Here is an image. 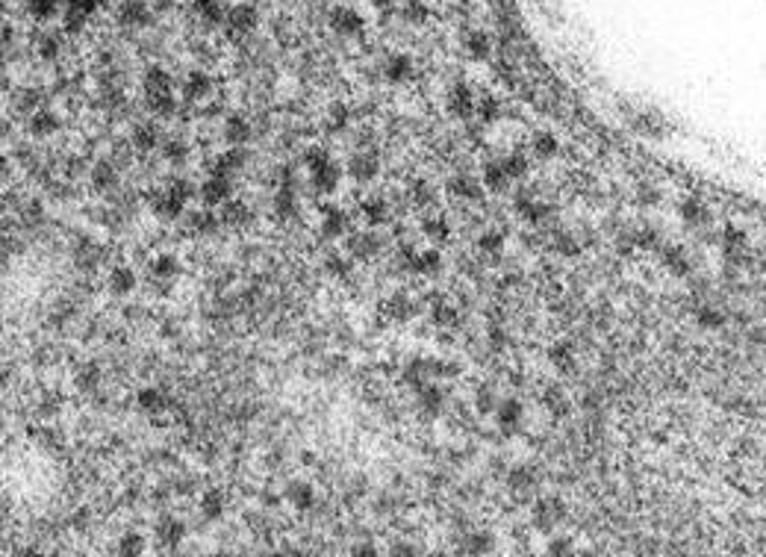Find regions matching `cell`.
Here are the masks:
<instances>
[{
	"instance_id": "d6a6232c",
	"label": "cell",
	"mask_w": 766,
	"mask_h": 557,
	"mask_svg": "<svg viewBox=\"0 0 766 557\" xmlns=\"http://www.w3.org/2000/svg\"><path fill=\"white\" fill-rule=\"evenodd\" d=\"M39 53H41V59H57L59 53H62V36H59V32L41 39L39 41Z\"/></svg>"
},
{
	"instance_id": "cb8c5ba5",
	"label": "cell",
	"mask_w": 766,
	"mask_h": 557,
	"mask_svg": "<svg viewBox=\"0 0 766 557\" xmlns=\"http://www.w3.org/2000/svg\"><path fill=\"white\" fill-rule=\"evenodd\" d=\"M195 12H198L204 21H210V24H222L224 21L222 0H195Z\"/></svg>"
},
{
	"instance_id": "83f0119b",
	"label": "cell",
	"mask_w": 766,
	"mask_h": 557,
	"mask_svg": "<svg viewBox=\"0 0 766 557\" xmlns=\"http://www.w3.org/2000/svg\"><path fill=\"white\" fill-rule=\"evenodd\" d=\"M59 9V0H27V12L36 18V21H48L57 15Z\"/></svg>"
},
{
	"instance_id": "f1b7e54d",
	"label": "cell",
	"mask_w": 766,
	"mask_h": 557,
	"mask_svg": "<svg viewBox=\"0 0 766 557\" xmlns=\"http://www.w3.org/2000/svg\"><path fill=\"white\" fill-rule=\"evenodd\" d=\"M348 118H351L348 106L336 101L331 109H327V130H331V133H339V130H345V127H348Z\"/></svg>"
},
{
	"instance_id": "ffe728a7",
	"label": "cell",
	"mask_w": 766,
	"mask_h": 557,
	"mask_svg": "<svg viewBox=\"0 0 766 557\" xmlns=\"http://www.w3.org/2000/svg\"><path fill=\"white\" fill-rule=\"evenodd\" d=\"M345 231H348V218H345V213H342V210H327L324 218H322V233H324L327 239H339Z\"/></svg>"
},
{
	"instance_id": "4dcf8cb0",
	"label": "cell",
	"mask_w": 766,
	"mask_h": 557,
	"mask_svg": "<svg viewBox=\"0 0 766 557\" xmlns=\"http://www.w3.org/2000/svg\"><path fill=\"white\" fill-rule=\"evenodd\" d=\"M180 271V263L174 257H157L150 263V275L153 277H174Z\"/></svg>"
},
{
	"instance_id": "681fc988",
	"label": "cell",
	"mask_w": 766,
	"mask_h": 557,
	"mask_svg": "<svg viewBox=\"0 0 766 557\" xmlns=\"http://www.w3.org/2000/svg\"><path fill=\"white\" fill-rule=\"evenodd\" d=\"M472 53H478V57H480V53H487V39H480V36L472 39Z\"/></svg>"
},
{
	"instance_id": "9c48e42d",
	"label": "cell",
	"mask_w": 766,
	"mask_h": 557,
	"mask_svg": "<svg viewBox=\"0 0 766 557\" xmlns=\"http://www.w3.org/2000/svg\"><path fill=\"white\" fill-rule=\"evenodd\" d=\"M92 186H95V189H101V192H112L115 186H118V168H115L109 159L95 162V168H92Z\"/></svg>"
},
{
	"instance_id": "bcb514c9",
	"label": "cell",
	"mask_w": 766,
	"mask_h": 557,
	"mask_svg": "<svg viewBox=\"0 0 766 557\" xmlns=\"http://www.w3.org/2000/svg\"><path fill=\"white\" fill-rule=\"evenodd\" d=\"M554 148H557V141L551 136H540V139H536V154H540V157H551Z\"/></svg>"
},
{
	"instance_id": "7bdbcfd3",
	"label": "cell",
	"mask_w": 766,
	"mask_h": 557,
	"mask_svg": "<svg viewBox=\"0 0 766 557\" xmlns=\"http://www.w3.org/2000/svg\"><path fill=\"white\" fill-rule=\"evenodd\" d=\"M86 24V15L74 12V9H65V32H71V36H77V32L83 30Z\"/></svg>"
},
{
	"instance_id": "f907efd6",
	"label": "cell",
	"mask_w": 766,
	"mask_h": 557,
	"mask_svg": "<svg viewBox=\"0 0 766 557\" xmlns=\"http://www.w3.org/2000/svg\"><path fill=\"white\" fill-rule=\"evenodd\" d=\"M371 3H375V6H377V9H386V6H389V3H392V0H371Z\"/></svg>"
},
{
	"instance_id": "4fadbf2b",
	"label": "cell",
	"mask_w": 766,
	"mask_h": 557,
	"mask_svg": "<svg viewBox=\"0 0 766 557\" xmlns=\"http://www.w3.org/2000/svg\"><path fill=\"white\" fill-rule=\"evenodd\" d=\"M210 92H213V80L206 77L204 71H192L183 86V95L189 97V101H204V97H210Z\"/></svg>"
},
{
	"instance_id": "74e56055",
	"label": "cell",
	"mask_w": 766,
	"mask_h": 557,
	"mask_svg": "<svg viewBox=\"0 0 766 557\" xmlns=\"http://www.w3.org/2000/svg\"><path fill=\"white\" fill-rule=\"evenodd\" d=\"M422 407L428 410V413H436L442 407V389H436V387H428L422 392Z\"/></svg>"
},
{
	"instance_id": "f6af8a7d",
	"label": "cell",
	"mask_w": 766,
	"mask_h": 557,
	"mask_svg": "<svg viewBox=\"0 0 766 557\" xmlns=\"http://www.w3.org/2000/svg\"><path fill=\"white\" fill-rule=\"evenodd\" d=\"M168 192H174L180 201H189L192 195H195V186H192L189 180H174V183L168 186Z\"/></svg>"
},
{
	"instance_id": "d6986e66",
	"label": "cell",
	"mask_w": 766,
	"mask_h": 557,
	"mask_svg": "<svg viewBox=\"0 0 766 557\" xmlns=\"http://www.w3.org/2000/svg\"><path fill=\"white\" fill-rule=\"evenodd\" d=\"M222 222L230 227H242L251 222V206L242 201H224V213H222Z\"/></svg>"
},
{
	"instance_id": "ac0fdd59",
	"label": "cell",
	"mask_w": 766,
	"mask_h": 557,
	"mask_svg": "<svg viewBox=\"0 0 766 557\" xmlns=\"http://www.w3.org/2000/svg\"><path fill=\"white\" fill-rule=\"evenodd\" d=\"M145 95L148 97L171 95V77L162 68H148L145 71Z\"/></svg>"
},
{
	"instance_id": "b9f144b4",
	"label": "cell",
	"mask_w": 766,
	"mask_h": 557,
	"mask_svg": "<svg viewBox=\"0 0 766 557\" xmlns=\"http://www.w3.org/2000/svg\"><path fill=\"white\" fill-rule=\"evenodd\" d=\"M97 6H101V0H65V9H74V12H80L86 18H89Z\"/></svg>"
},
{
	"instance_id": "4316f807",
	"label": "cell",
	"mask_w": 766,
	"mask_h": 557,
	"mask_svg": "<svg viewBox=\"0 0 766 557\" xmlns=\"http://www.w3.org/2000/svg\"><path fill=\"white\" fill-rule=\"evenodd\" d=\"M189 227L195 233H213L218 227V215L210 213V210H198V213L189 215Z\"/></svg>"
},
{
	"instance_id": "3957f363",
	"label": "cell",
	"mask_w": 766,
	"mask_h": 557,
	"mask_svg": "<svg viewBox=\"0 0 766 557\" xmlns=\"http://www.w3.org/2000/svg\"><path fill=\"white\" fill-rule=\"evenodd\" d=\"M331 27H333V32H339V36H357V32L363 30V18H360L354 9L339 6L331 12Z\"/></svg>"
},
{
	"instance_id": "7a4b0ae2",
	"label": "cell",
	"mask_w": 766,
	"mask_h": 557,
	"mask_svg": "<svg viewBox=\"0 0 766 557\" xmlns=\"http://www.w3.org/2000/svg\"><path fill=\"white\" fill-rule=\"evenodd\" d=\"M118 21H121L124 27H148L150 9H148V3H141V0H124V3L118 6Z\"/></svg>"
},
{
	"instance_id": "836d02e7",
	"label": "cell",
	"mask_w": 766,
	"mask_h": 557,
	"mask_svg": "<svg viewBox=\"0 0 766 557\" xmlns=\"http://www.w3.org/2000/svg\"><path fill=\"white\" fill-rule=\"evenodd\" d=\"M141 551H145V540H141L139 534H124V537L118 540V554H124V557L133 554V557H136V554H141Z\"/></svg>"
},
{
	"instance_id": "c3c4849f",
	"label": "cell",
	"mask_w": 766,
	"mask_h": 557,
	"mask_svg": "<svg viewBox=\"0 0 766 557\" xmlns=\"http://www.w3.org/2000/svg\"><path fill=\"white\" fill-rule=\"evenodd\" d=\"M504 171H507V174H522V171H524V159H522V157H510V159L504 162Z\"/></svg>"
},
{
	"instance_id": "f35d334b",
	"label": "cell",
	"mask_w": 766,
	"mask_h": 557,
	"mask_svg": "<svg viewBox=\"0 0 766 557\" xmlns=\"http://www.w3.org/2000/svg\"><path fill=\"white\" fill-rule=\"evenodd\" d=\"M39 101H41V97H39V92H32V89H24V92L18 95L15 106L21 109V113H30V115H32V113H36V106H39Z\"/></svg>"
},
{
	"instance_id": "277c9868",
	"label": "cell",
	"mask_w": 766,
	"mask_h": 557,
	"mask_svg": "<svg viewBox=\"0 0 766 557\" xmlns=\"http://www.w3.org/2000/svg\"><path fill=\"white\" fill-rule=\"evenodd\" d=\"M248 166V150L242 148V145H233L230 150H224L222 157L215 159V174H222V177H230V174H236V171H242Z\"/></svg>"
},
{
	"instance_id": "60d3db41",
	"label": "cell",
	"mask_w": 766,
	"mask_h": 557,
	"mask_svg": "<svg viewBox=\"0 0 766 557\" xmlns=\"http://www.w3.org/2000/svg\"><path fill=\"white\" fill-rule=\"evenodd\" d=\"M484 177H487V186H489V189H501V186H507V177H510V174H507L504 168H498V166H489Z\"/></svg>"
},
{
	"instance_id": "2e32d148",
	"label": "cell",
	"mask_w": 766,
	"mask_h": 557,
	"mask_svg": "<svg viewBox=\"0 0 766 557\" xmlns=\"http://www.w3.org/2000/svg\"><path fill=\"white\" fill-rule=\"evenodd\" d=\"M377 248H380V242L375 233H357L354 239H348V251H351L357 260H371L377 254Z\"/></svg>"
},
{
	"instance_id": "7dc6e473",
	"label": "cell",
	"mask_w": 766,
	"mask_h": 557,
	"mask_svg": "<svg viewBox=\"0 0 766 557\" xmlns=\"http://www.w3.org/2000/svg\"><path fill=\"white\" fill-rule=\"evenodd\" d=\"M516 419H519V404H516V401H507L504 407H501V422H504V424H513Z\"/></svg>"
},
{
	"instance_id": "5b68a950",
	"label": "cell",
	"mask_w": 766,
	"mask_h": 557,
	"mask_svg": "<svg viewBox=\"0 0 766 557\" xmlns=\"http://www.w3.org/2000/svg\"><path fill=\"white\" fill-rule=\"evenodd\" d=\"M201 198H204V204H206V206H215V204L230 201V177H222V174H213V177L201 186Z\"/></svg>"
},
{
	"instance_id": "8992f818",
	"label": "cell",
	"mask_w": 766,
	"mask_h": 557,
	"mask_svg": "<svg viewBox=\"0 0 766 557\" xmlns=\"http://www.w3.org/2000/svg\"><path fill=\"white\" fill-rule=\"evenodd\" d=\"M257 21H259V15H257V9L251 6V3H239V6H233L227 12V27L236 30V32H251V30L257 27Z\"/></svg>"
},
{
	"instance_id": "7c38bea8",
	"label": "cell",
	"mask_w": 766,
	"mask_h": 557,
	"mask_svg": "<svg viewBox=\"0 0 766 557\" xmlns=\"http://www.w3.org/2000/svg\"><path fill=\"white\" fill-rule=\"evenodd\" d=\"M27 130L36 139H48V136H53L59 130V118L53 115V113H32L30 121H27Z\"/></svg>"
},
{
	"instance_id": "f546056e",
	"label": "cell",
	"mask_w": 766,
	"mask_h": 557,
	"mask_svg": "<svg viewBox=\"0 0 766 557\" xmlns=\"http://www.w3.org/2000/svg\"><path fill=\"white\" fill-rule=\"evenodd\" d=\"M448 106H451V113L460 115V118L472 115V97H469L466 89H454L451 97H448Z\"/></svg>"
},
{
	"instance_id": "52a82bcc",
	"label": "cell",
	"mask_w": 766,
	"mask_h": 557,
	"mask_svg": "<svg viewBox=\"0 0 766 557\" xmlns=\"http://www.w3.org/2000/svg\"><path fill=\"white\" fill-rule=\"evenodd\" d=\"M222 136L227 145H245V141L251 139V121L242 115H230L224 127H222Z\"/></svg>"
},
{
	"instance_id": "44dd1931",
	"label": "cell",
	"mask_w": 766,
	"mask_h": 557,
	"mask_svg": "<svg viewBox=\"0 0 766 557\" xmlns=\"http://www.w3.org/2000/svg\"><path fill=\"white\" fill-rule=\"evenodd\" d=\"M363 218L369 224H383L389 222V204L383 198H369L363 201Z\"/></svg>"
},
{
	"instance_id": "9a60e30c",
	"label": "cell",
	"mask_w": 766,
	"mask_h": 557,
	"mask_svg": "<svg viewBox=\"0 0 766 557\" xmlns=\"http://www.w3.org/2000/svg\"><path fill=\"white\" fill-rule=\"evenodd\" d=\"M339 177H342V171H339L333 162H327L324 168H319V171H313V189L315 192H322V195H331L336 186H339Z\"/></svg>"
},
{
	"instance_id": "e575fe53",
	"label": "cell",
	"mask_w": 766,
	"mask_h": 557,
	"mask_svg": "<svg viewBox=\"0 0 766 557\" xmlns=\"http://www.w3.org/2000/svg\"><path fill=\"white\" fill-rule=\"evenodd\" d=\"M440 263H442L440 254H433V251H431V254L415 257V260H413V268L422 271V275H436V271H440Z\"/></svg>"
},
{
	"instance_id": "ba28073f",
	"label": "cell",
	"mask_w": 766,
	"mask_h": 557,
	"mask_svg": "<svg viewBox=\"0 0 766 557\" xmlns=\"http://www.w3.org/2000/svg\"><path fill=\"white\" fill-rule=\"evenodd\" d=\"M383 74H386L389 83H401L407 80L413 74V59L407 57V53H392V57L383 62Z\"/></svg>"
},
{
	"instance_id": "5bb4252c",
	"label": "cell",
	"mask_w": 766,
	"mask_h": 557,
	"mask_svg": "<svg viewBox=\"0 0 766 557\" xmlns=\"http://www.w3.org/2000/svg\"><path fill=\"white\" fill-rule=\"evenodd\" d=\"M286 501L295 505L298 510H310L315 505V493H313L310 484H304V480H292V484L286 487Z\"/></svg>"
},
{
	"instance_id": "ab89813d",
	"label": "cell",
	"mask_w": 766,
	"mask_h": 557,
	"mask_svg": "<svg viewBox=\"0 0 766 557\" xmlns=\"http://www.w3.org/2000/svg\"><path fill=\"white\" fill-rule=\"evenodd\" d=\"M327 271L336 275V277H348L351 275V260L348 257H331L327 260Z\"/></svg>"
},
{
	"instance_id": "d590c367",
	"label": "cell",
	"mask_w": 766,
	"mask_h": 557,
	"mask_svg": "<svg viewBox=\"0 0 766 557\" xmlns=\"http://www.w3.org/2000/svg\"><path fill=\"white\" fill-rule=\"evenodd\" d=\"M97 380H101V371H97V366H83L80 371H77V387H80V389H95Z\"/></svg>"
},
{
	"instance_id": "30bf717a",
	"label": "cell",
	"mask_w": 766,
	"mask_h": 557,
	"mask_svg": "<svg viewBox=\"0 0 766 557\" xmlns=\"http://www.w3.org/2000/svg\"><path fill=\"white\" fill-rule=\"evenodd\" d=\"M348 174L357 180V183H369L377 177V159L371 154H357L351 162H348Z\"/></svg>"
},
{
	"instance_id": "ee69618b",
	"label": "cell",
	"mask_w": 766,
	"mask_h": 557,
	"mask_svg": "<svg viewBox=\"0 0 766 557\" xmlns=\"http://www.w3.org/2000/svg\"><path fill=\"white\" fill-rule=\"evenodd\" d=\"M424 233H428L431 239H445L448 236V224L442 222V218H428V222H424Z\"/></svg>"
},
{
	"instance_id": "7402d4cb",
	"label": "cell",
	"mask_w": 766,
	"mask_h": 557,
	"mask_svg": "<svg viewBox=\"0 0 766 557\" xmlns=\"http://www.w3.org/2000/svg\"><path fill=\"white\" fill-rule=\"evenodd\" d=\"M183 534H186V528H183V522H177V519H162L159 525H157V537L166 545H180Z\"/></svg>"
},
{
	"instance_id": "8d00e7d4",
	"label": "cell",
	"mask_w": 766,
	"mask_h": 557,
	"mask_svg": "<svg viewBox=\"0 0 766 557\" xmlns=\"http://www.w3.org/2000/svg\"><path fill=\"white\" fill-rule=\"evenodd\" d=\"M304 162H306V168H310V171H319V168H324L327 162H331V157H327L322 148H310L304 154Z\"/></svg>"
},
{
	"instance_id": "1f68e13d",
	"label": "cell",
	"mask_w": 766,
	"mask_h": 557,
	"mask_svg": "<svg viewBox=\"0 0 766 557\" xmlns=\"http://www.w3.org/2000/svg\"><path fill=\"white\" fill-rule=\"evenodd\" d=\"M162 154H166L168 162H174V166H180V162H186V157H189V145L180 139H171L162 145Z\"/></svg>"
},
{
	"instance_id": "484cf974",
	"label": "cell",
	"mask_w": 766,
	"mask_h": 557,
	"mask_svg": "<svg viewBox=\"0 0 766 557\" xmlns=\"http://www.w3.org/2000/svg\"><path fill=\"white\" fill-rule=\"evenodd\" d=\"M295 210H298V201H295L292 186L286 183V186H283V189L275 195V213H277L280 218H289V215H295Z\"/></svg>"
},
{
	"instance_id": "d4e9b609",
	"label": "cell",
	"mask_w": 766,
	"mask_h": 557,
	"mask_svg": "<svg viewBox=\"0 0 766 557\" xmlns=\"http://www.w3.org/2000/svg\"><path fill=\"white\" fill-rule=\"evenodd\" d=\"M201 513L206 519H222L224 516V496L218 489H210L204 498H201Z\"/></svg>"
},
{
	"instance_id": "8fae6325",
	"label": "cell",
	"mask_w": 766,
	"mask_h": 557,
	"mask_svg": "<svg viewBox=\"0 0 766 557\" xmlns=\"http://www.w3.org/2000/svg\"><path fill=\"white\" fill-rule=\"evenodd\" d=\"M109 292L115 295H130L136 289V271L130 266H115L112 271H109Z\"/></svg>"
},
{
	"instance_id": "e0dca14e",
	"label": "cell",
	"mask_w": 766,
	"mask_h": 557,
	"mask_svg": "<svg viewBox=\"0 0 766 557\" xmlns=\"http://www.w3.org/2000/svg\"><path fill=\"white\" fill-rule=\"evenodd\" d=\"M133 145L139 150H153L159 145V127L153 121H141L133 127Z\"/></svg>"
},
{
	"instance_id": "603a6c76",
	"label": "cell",
	"mask_w": 766,
	"mask_h": 557,
	"mask_svg": "<svg viewBox=\"0 0 766 557\" xmlns=\"http://www.w3.org/2000/svg\"><path fill=\"white\" fill-rule=\"evenodd\" d=\"M136 404L145 413H159V410H166V395H162L159 389L148 387V389H141L139 395H136Z\"/></svg>"
},
{
	"instance_id": "6da1fadb",
	"label": "cell",
	"mask_w": 766,
	"mask_h": 557,
	"mask_svg": "<svg viewBox=\"0 0 766 557\" xmlns=\"http://www.w3.org/2000/svg\"><path fill=\"white\" fill-rule=\"evenodd\" d=\"M183 204L186 201H180L177 195L174 192H153L150 195V210H153V215L157 218H177V215H183Z\"/></svg>"
}]
</instances>
